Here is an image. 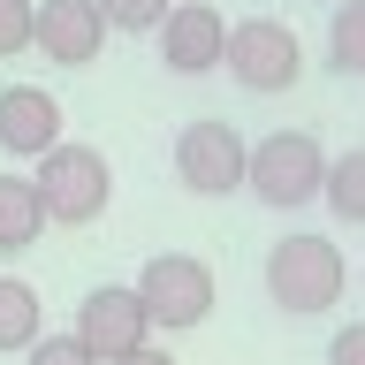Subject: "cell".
I'll return each instance as SVG.
<instances>
[{"mask_svg": "<svg viewBox=\"0 0 365 365\" xmlns=\"http://www.w3.org/2000/svg\"><path fill=\"white\" fill-rule=\"evenodd\" d=\"M31 46L61 68H91L99 46H107V23H99L91 0H38L31 8Z\"/></svg>", "mask_w": 365, "mask_h": 365, "instance_id": "cell-8", "label": "cell"}, {"mask_svg": "<svg viewBox=\"0 0 365 365\" xmlns=\"http://www.w3.org/2000/svg\"><path fill=\"white\" fill-rule=\"evenodd\" d=\"M31 8L38 0H0V61L8 53H31Z\"/></svg>", "mask_w": 365, "mask_h": 365, "instance_id": "cell-16", "label": "cell"}, {"mask_svg": "<svg viewBox=\"0 0 365 365\" xmlns=\"http://www.w3.org/2000/svg\"><path fill=\"white\" fill-rule=\"evenodd\" d=\"M38 319H46L38 289H31V282H16V274H0V350H31V342L46 335Z\"/></svg>", "mask_w": 365, "mask_h": 365, "instance_id": "cell-12", "label": "cell"}, {"mask_svg": "<svg viewBox=\"0 0 365 365\" xmlns=\"http://www.w3.org/2000/svg\"><path fill=\"white\" fill-rule=\"evenodd\" d=\"M327 68L335 76H365V0H342L327 23Z\"/></svg>", "mask_w": 365, "mask_h": 365, "instance_id": "cell-14", "label": "cell"}, {"mask_svg": "<svg viewBox=\"0 0 365 365\" xmlns=\"http://www.w3.org/2000/svg\"><path fill=\"white\" fill-rule=\"evenodd\" d=\"M31 365H99V358H91L76 335H38L31 342Z\"/></svg>", "mask_w": 365, "mask_h": 365, "instance_id": "cell-17", "label": "cell"}, {"mask_svg": "<svg viewBox=\"0 0 365 365\" xmlns=\"http://www.w3.org/2000/svg\"><path fill=\"white\" fill-rule=\"evenodd\" d=\"M130 289H137V304H145L153 327H198V319L213 312V267L190 259V251H160V259H145V274H137Z\"/></svg>", "mask_w": 365, "mask_h": 365, "instance_id": "cell-5", "label": "cell"}, {"mask_svg": "<svg viewBox=\"0 0 365 365\" xmlns=\"http://www.w3.org/2000/svg\"><path fill=\"white\" fill-rule=\"evenodd\" d=\"M221 46H228V23H221V8H205V0H175V8L160 16V61L175 68V76L221 68Z\"/></svg>", "mask_w": 365, "mask_h": 365, "instance_id": "cell-9", "label": "cell"}, {"mask_svg": "<svg viewBox=\"0 0 365 365\" xmlns=\"http://www.w3.org/2000/svg\"><path fill=\"white\" fill-rule=\"evenodd\" d=\"M68 335L84 342L99 365H122L130 350H145V335H153V319H145V304H137L130 282H99V289L76 304V327Z\"/></svg>", "mask_w": 365, "mask_h": 365, "instance_id": "cell-7", "label": "cell"}, {"mask_svg": "<svg viewBox=\"0 0 365 365\" xmlns=\"http://www.w3.org/2000/svg\"><path fill=\"white\" fill-rule=\"evenodd\" d=\"M221 68L236 76L244 91H289L304 76V46L282 16H251V23H228V46H221Z\"/></svg>", "mask_w": 365, "mask_h": 365, "instance_id": "cell-4", "label": "cell"}, {"mask_svg": "<svg viewBox=\"0 0 365 365\" xmlns=\"http://www.w3.org/2000/svg\"><path fill=\"white\" fill-rule=\"evenodd\" d=\"M342 282H350L342 244H327V236H312V228H297V236H282V244L267 251V297H274L289 319L327 312V304L342 297Z\"/></svg>", "mask_w": 365, "mask_h": 365, "instance_id": "cell-1", "label": "cell"}, {"mask_svg": "<svg viewBox=\"0 0 365 365\" xmlns=\"http://www.w3.org/2000/svg\"><path fill=\"white\" fill-rule=\"evenodd\" d=\"M38 228H46V213H38L31 175H0V259L31 251V244H38Z\"/></svg>", "mask_w": 365, "mask_h": 365, "instance_id": "cell-11", "label": "cell"}, {"mask_svg": "<svg viewBox=\"0 0 365 365\" xmlns=\"http://www.w3.org/2000/svg\"><path fill=\"white\" fill-rule=\"evenodd\" d=\"M122 365H175V358H168V350H153V342H145V350H130V358H122Z\"/></svg>", "mask_w": 365, "mask_h": 365, "instance_id": "cell-19", "label": "cell"}, {"mask_svg": "<svg viewBox=\"0 0 365 365\" xmlns=\"http://www.w3.org/2000/svg\"><path fill=\"white\" fill-rule=\"evenodd\" d=\"M31 190H38V213H46V221L84 228V221H99V213H107L114 168H107V153H99V145H68V137H61V145L38 160Z\"/></svg>", "mask_w": 365, "mask_h": 365, "instance_id": "cell-3", "label": "cell"}, {"mask_svg": "<svg viewBox=\"0 0 365 365\" xmlns=\"http://www.w3.org/2000/svg\"><path fill=\"white\" fill-rule=\"evenodd\" d=\"M327 365H365V319H350V327L327 342Z\"/></svg>", "mask_w": 365, "mask_h": 365, "instance_id": "cell-18", "label": "cell"}, {"mask_svg": "<svg viewBox=\"0 0 365 365\" xmlns=\"http://www.w3.org/2000/svg\"><path fill=\"white\" fill-rule=\"evenodd\" d=\"M319 182H327V153L312 130H274L259 145H244V190H259V205H274V213L312 205Z\"/></svg>", "mask_w": 365, "mask_h": 365, "instance_id": "cell-2", "label": "cell"}, {"mask_svg": "<svg viewBox=\"0 0 365 365\" xmlns=\"http://www.w3.org/2000/svg\"><path fill=\"white\" fill-rule=\"evenodd\" d=\"M61 145V99L38 84H8L0 91V153L8 160H46Z\"/></svg>", "mask_w": 365, "mask_h": 365, "instance_id": "cell-10", "label": "cell"}, {"mask_svg": "<svg viewBox=\"0 0 365 365\" xmlns=\"http://www.w3.org/2000/svg\"><path fill=\"white\" fill-rule=\"evenodd\" d=\"M107 31H160V16L175 8V0H91Z\"/></svg>", "mask_w": 365, "mask_h": 365, "instance_id": "cell-15", "label": "cell"}, {"mask_svg": "<svg viewBox=\"0 0 365 365\" xmlns=\"http://www.w3.org/2000/svg\"><path fill=\"white\" fill-rule=\"evenodd\" d=\"M319 198L335 205V221L365 228V153H342V160H327V182H319Z\"/></svg>", "mask_w": 365, "mask_h": 365, "instance_id": "cell-13", "label": "cell"}, {"mask_svg": "<svg viewBox=\"0 0 365 365\" xmlns=\"http://www.w3.org/2000/svg\"><path fill=\"white\" fill-rule=\"evenodd\" d=\"M175 175H182V190H198V198L244 190V137H236V122H221V114L182 122V137H175Z\"/></svg>", "mask_w": 365, "mask_h": 365, "instance_id": "cell-6", "label": "cell"}]
</instances>
